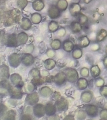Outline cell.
Masks as SVG:
<instances>
[{
	"label": "cell",
	"mask_w": 107,
	"mask_h": 120,
	"mask_svg": "<svg viewBox=\"0 0 107 120\" xmlns=\"http://www.w3.org/2000/svg\"><path fill=\"white\" fill-rule=\"evenodd\" d=\"M56 65V62L52 59H49L44 61V66L48 70L53 69Z\"/></svg>",
	"instance_id": "obj_28"
},
{
	"label": "cell",
	"mask_w": 107,
	"mask_h": 120,
	"mask_svg": "<svg viewBox=\"0 0 107 120\" xmlns=\"http://www.w3.org/2000/svg\"><path fill=\"white\" fill-rule=\"evenodd\" d=\"M81 6L78 2H73L69 6V10L70 13L74 17H76L81 12Z\"/></svg>",
	"instance_id": "obj_6"
},
{
	"label": "cell",
	"mask_w": 107,
	"mask_h": 120,
	"mask_svg": "<svg viewBox=\"0 0 107 120\" xmlns=\"http://www.w3.org/2000/svg\"><path fill=\"white\" fill-rule=\"evenodd\" d=\"M25 100L29 105H34L38 102L39 100L38 95L36 93L29 94L27 96Z\"/></svg>",
	"instance_id": "obj_13"
},
{
	"label": "cell",
	"mask_w": 107,
	"mask_h": 120,
	"mask_svg": "<svg viewBox=\"0 0 107 120\" xmlns=\"http://www.w3.org/2000/svg\"><path fill=\"white\" fill-rule=\"evenodd\" d=\"M22 119L24 120H28V119H31V118L30 117V116L28 115H25L23 116V117L22 118Z\"/></svg>",
	"instance_id": "obj_47"
},
{
	"label": "cell",
	"mask_w": 107,
	"mask_h": 120,
	"mask_svg": "<svg viewBox=\"0 0 107 120\" xmlns=\"http://www.w3.org/2000/svg\"><path fill=\"white\" fill-rule=\"evenodd\" d=\"M48 14L50 18L55 19L60 17L61 11L57 8L56 5L52 4L49 6L48 10Z\"/></svg>",
	"instance_id": "obj_4"
},
{
	"label": "cell",
	"mask_w": 107,
	"mask_h": 120,
	"mask_svg": "<svg viewBox=\"0 0 107 120\" xmlns=\"http://www.w3.org/2000/svg\"><path fill=\"white\" fill-rule=\"evenodd\" d=\"M106 53H107V46L106 47Z\"/></svg>",
	"instance_id": "obj_51"
},
{
	"label": "cell",
	"mask_w": 107,
	"mask_h": 120,
	"mask_svg": "<svg viewBox=\"0 0 107 120\" xmlns=\"http://www.w3.org/2000/svg\"><path fill=\"white\" fill-rule=\"evenodd\" d=\"M8 61L11 66L16 68L20 64V59L19 55L16 53H13L9 57Z\"/></svg>",
	"instance_id": "obj_11"
},
{
	"label": "cell",
	"mask_w": 107,
	"mask_h": 120,
	"mask_svg": "<svg viewBox=\"0 0 107 120\" xmlns=\"http://www.w3.org/2000/svg\"><path fill=\"white\" fill-rule=\"evenodd\" d=\"M53 97L55 99H56V100L57 99H58L59 98H60V94L58 92H55L54 93V95L53 96Z\"/></svg>",
	"instance_id": "obj_45"
},
{
	"label": "cell",
	"mask_w": 107,
	"mask_h": 120,
	"mask_svg": "<svg viewBox=\"0 0 107 120\" xmlns=\"http://www.w3.org/2000/svg\"><path fill=\"white\" fill-rule=\"evenodd\" d=\"M99 93L102 96L107 98V85H103L100 87Z\"/></svg>",
	"instance_id": "obj_39"
},
{
	"label": "cell",
	"mask_w": 107,
	"mask_h": 120,
	"mask_svg": "<svg viewBox=\"0 0 107 120\" xmlns=\"http://www.w3.org/2000/svg\"><path fill=\"white\" fill-rule=\"evenodd\" d=\"M19 88L17 87H16V88H14L10 84L8 88V90L10 94V96L12 98H21L22 96V93L21 91L19 90Z\"/></svg>",
	"instance_id": "obj_10"
},
{
	"label": "cell",
	"mask_w": 107,
	"mask_h": 120,
	"mask_svg": "<svg viewBox=\"0 0 107 120\" xmlns=\"http://www.w3.org/2000/svg\"><path fill=\"white\" fill-rule=\"evenodd\" d=\"M70 29L73 33H77L81 31L82 27L77 21H73L70 24Z\"/></svg>",
	"instance_id": "obj_16"
},
{
	"label": "cell",
	"mask_w": 107,
	"mask_h": 120,
	"mask_svg": "<svg viewBox=\"0 0 107 120\" xmlns=\"http://www.w3.org/2000/svg\"><path fill=\"white\" fill-rule=\"evenodd\" d=\"M88 85V82L86 79L83 77L78 78L76 81V86L80 90H85L87 88Z\"/></svg>",
	"instance_id": "obj_15"
},
{
	"label": "cell",
	"mask_w": 107,
	"mask_h": 120,
	"mask_svg": "<svg viewBox=\"0 0 107 120\" xmlns=\"http://www.w3.org/2000/svg\"><path fill=\"white\" fill-rule=\"evenodd\" d=\"M57 109L55 105L49 102L45 106V112L47 115L50 116L54 115L56 112Z\"/></svg>",
	"instance_id": "obj_12"
},
{
	"label": "cell",
	"mask_w": 107,
	"mask_h": 120,
	"mask_svg": "<svg viewBox=\"0 0 107 120\" xmlns=\"http://www.w3.org/2000/svg\"><path fill=\"white\" fill-rule=\"evenodd\" d=\"M90 72L92 77L93 78H97L100 74L101 71L98 66L94 65L91 68Z\"/></svg>",
	"instance_id": "obj_24"
},
{
	"label": "cell",
	"mask_w": 107,
	"mask_h": 120,
	"mask_svg": "<svg viewBox=\"0 0 107 120\" xmlns=\"http://www.w3.org/2000/svg\"><path fill=\"white\" fill-rule=\"evenodd\" d=\"M51 93L50 89L48 87H42L40 91L41 95L44 97H47L50 95Z\"/></svg>",
	"instance_id": "obj_31"
},
{
	"label": "cell",
	"mask_w": 107,
	"mask_h": 120,
	"mask_svg": "<svg viewBox=\"0 0 107 120\" xmlns=\"http://www.w3.org/2000/svg\"><path fill=\"white\" fill-rule=\"evenodd\" d=\"M68 5V2L66 0H58L56 4L57 8L61 12L65 11L67 9Z\"/></svg>",
	"instance_id": "obj_22"
},
{
	"label": "cell",
	"mask_w": 107,
	"mask_h": 120,
	"mask_svg": "<svg viewBox=\"0 0 107 120\" xmlns=\"http://www.w3.org/2000/svg\"><path fill=\"white\" fill-rule=\"evenodd\" d=\"M107 37V31L104 29H101L97 33L96 40L98 42L102 41Z\"/></svg>",
	"instance_id": "obj_25"
},
{
	"label": "cell",
	"mask_w": 107,
	"mask_h": 120,
	"mask_svg": "<svg viewBox=\"0 0 107 120\" xmlns=\"http://www.w3.org/2000/svg\"><path fill=\"white\" fill-rule=\"evenodd\" d=\"M93 98V93L91 90H85L81 95V100L85 103L90 102Z\"/></svg>",
	"instance_id": "obj_14"
},
{
	"label": "cell",
	"mask_w": 107,
	"mask_h": 120,
	"mask_svg": "<svg viewBox=\"0 0 107 120\" xmlns=\"http://www.w3.org/2000/svg\"><path fill=\"white\" fill-rule=\"evenodd\" d=\"M75 17H76L77 21L82 25H84L88 22V18L87 16L81 12H80Z\"/></svg>",
	"instance_id": "obj_23"
},
{
	"label": "cell",
	"mask_w": 107,
	"mask_h": 120,
	"mask_svg": "<svg viewBox=\"0 0 107 120\" xmlns=\"http://www.w3.org/2000/svg\"><path fill=\"white\" fill-rule=\"evenodd\" d=\"M66 80V75L64 72H60L54 76V82L58 86L63 85Z\"/></svg>",
	"instance_id": "obj_8"
},
{
	"label": "cell",
	"mask_w": 107,
	"mask_h": 120,
	"mask_svg": "<svg viewBox=\"0 0 107 120\" xmlns=\"http://www.w3.org/2000/svg\"><path fill=\"white\" fill-rule=\"evenodd\" d=\"M11 81L14 84L16 85V87L21 88L23 87V83L21 82V76L17 74H13L11 76Z\"/></svg>",
	"instance_id": "obj_18"
},
{
	"label": "cell",
	"mask_w": 107,
	"mask_h": 120,
	"mask_svg": "<svg viewBox=\"0 0 107 120\" xmlns=\"http://www.w3.org/2000/svg\"><path fill=\"white\" fill-rule=\"evenodd\" d=\"M4 24L6 26L11 25L20 20V12L17 9H14L6 12L5 16Z\"/></svg>",
	"instance_id": "obj_1"
},
{
	"label": "cell",
	"mask_w": 107,
	"mask_h": 120,
	"mask_svg": "<svg viewBox=\"0 0 107 120\" xmlns=\"http://www.w3.org/2000/svg\"><path fill=\"white\" fill-rule=\"evenodd\" d=\"M95 83L97 87H101L104 85V80L101 77H98L95 80Z\"/></svg>",
	"instance_id": "obj_41"
},
{
	"label": "cell",
	"mask_w": 107,
	"mask_h": 120,
	"mask_svg": "<svg viewBox=\"0 0 107 120\" xmlns=\"http://www.w3.org/2000/svg\"><path fill=\"white\" fill-rule=\"evenodd\" d=\"M16 116V112L13 110L9 111L6 114V118L5 119H8V120H14L15 119Z\"/></svg>",
	"instance_id": "obj_37"
},
{
	"label": "cell",
	"mask_w": 107,
	"mask_h": 120,
	"mask_svg": "<svg viewBox=\"0 0 107 120\" xmlns=\"http://www.w3.org/2000/svg\"><path fill=\"white\" fill-rule=\"evenodd\" d=\"M27 0H17L16 4L17 6L21 9H24L27 5Z\"/></svg>",
	"instance_id": "obj_36"
},
{
	"label": "cell",
	"mask_w": 107,
	"mask_h": 120,
	"mask_svg": "<svg viewBox=\"0 0 107 120\" xmlns=\"http://www.w3.org/2000/svg\"><path fill=\"white\" fill-rule=\"evenodd\" d=\"M3 34H4V31L1 30H0V39L3 36Z\"/></svg>",
	"instance_id": "obj_48"
},
{
	"label": "cell",
	"mask_w": 107,
	"mask_h": 120,
	"mask_svg": "<svg viewBox=\"0 0 107 120\" xmlns=\"http://www.w3.org/2000/svg\"><path fill=\"white\" fill-rule=\"evenodd\" d=\"M21 26L22 29L27 30L29 29L31 27V22L30 20L26 18H23L22 19V23Z\"/></svg>",
	"instance_id": "obj_29"
},
{
	"label": "cell",
	"mask_w": 107,
	"mask_h": 120,
	"mask_svg": "<svg viewBox=\"0 0 107 120\" xmlns=\"http://www.w3.org/2000/svg\"><path fill=\"white\" fill-rule=\"evenodd\" d=\"M31 74L34 77H38L40 75V72L38 69L34 68L31 70Z\"/></svg>",
	"instance_id": "obj_44"
},
{
	"label": "cell",
	"mask_w": 107,
	"mask_h": 120,
	"mask_svg": "<svg viewBox=\"0 0 107 120\" xmlns=\"http://www.w3.org/2000/svg\"><path fill=\"white\" fill-rule=\"evenodd\" d=\"M103 64L104 65V66L107 68V56H106L103 60Z\"/></svg>",
	"instance_id": "obj_46"
},
{
	"label": "cell",
	"mask_w": 107,
	"mask_h": 120,
	"mask_svg": "<svg viewBox=\"0 0 107 120\" xmlns=\"http://www.w3.org/2000/svg\"><path fill=\"white\" fill-rule=\"evenodd\" d=\"M42 19L41 15L38 13H34L31 15V20L33 23L37 24L40 23Z\"/></svg>",
	"instance_id": "obj_30"
},
{
	"label": "cell",
	"mask_w": 107,
	"mask_h": 120,
	"mask_svg": "<svg viewBox=\"0 0 107 120\" xmlns=\"http://www.w3.org/2000/svg\"><path fill=\"white\" fill-rule=\"evenodd\" d=\"M6 111V107L3 104L0 103V118L2 117Z\"/></svg>",
	"instance_id": "obj_43"
},
{
	"label": "cell",
	"mask_w": 107,
	"mask_h": 120,
	"mask_svg": "<svg viewBox=\"0 0 107 120\" xmlns=\"http://www.w3.org/2000/svg\"><path fill=\"white\" fill-rule=\"evenodd\" d=\"M0 76L7 78L9 76L8 68L5 65H2L0 66Z\"/></svg>",
	"instance_id": "obj_26"
},
{
	"label": "cell",
	"mask_w": 107,
	"mask_h": 120,
	"mask_svg": "<svg viewBox=\"0 0 107 120\" xmlns=\"http://www.w3.org/2000/svg\"><path fill=\"white\" fill-rule=\"evenodd\" d=\"M84 3H85L86 4H88L90 2H91L92 0H83Z\"/></svg>",
	"instance_id": "obj_49"
},
{
	"label": "cell",
	"mask_w": 107,
	"mask_h": 120,
	"mask_svg": "<svg viewBox=\"0 0 107 120\" xmlns=\"http://www.w3.org/2000/svg\"><path fill=\"white\" fill-rule=\"evenodd\" d=\"M90 43L89 38L85 36L80 37L78 39L77 45L80 48H84L88 46Z\"/></svg>",
	"instance_id": "obj_17"
},
{
	"label": "cell",
	"mask_w": 107,
	"mask_h": 120,
	"mask_svg": "<svg viewBox=\"0 0 107 120\" xmlns=\"http://www.w3.org/2000/svg\"><path fill=\"white\" fill-rule=\"evenodd\" d=\"M45 82L44 79L38 77H35L32 80V83L33 85L34 86H38L42 84Z\"/></svg>",
	"instance_id": "obj_34"
},
{
	"label": "cell",
	"mask_w": 107,
	"mask_h": 120,
	"mask_svg": "<svg viewBox=\"0 0 107 120\" xmlns=\"http://www.w3.org/2000/svg\"><path fill=\"white\" fill-rule=\"evenodd\" d=\"M55 105L57 110L58 111L63 112L68 109V103L64 98H60L56 100Z\"/></svg>",
	"instance_id": "obj_5"
},
{
	"label": "cell",
	"mask_w": 107,
	"mask_h": 120,
	"mask_svg": "<svg viewBox=\"0 0 107 120\" xmlns=\"http://www.w3.org/2000/svg\"><path fill=\"white\" fill-rule=\"evenodd\" d=\"M86 115L85 110H80L78 111L77 113V119L79 120H84L86 118Z\"/></svg>",
	"instance_id": "obj_38"
},
{
	"label": "cell",
	"mask_w": 107,
	"mask_h": 120,
	"mask_svg": "<svg viewBox=\"0 0 107 120\" xmlns=\"http://www.w3.org/2000/svg\"><path fill=\"white\" fill-rule=\"evenodd\" d=\"M5 43L6 45L8 46H16L17 45V41L16 40V35L15 34H12L8 35L5 38Z\"/></svg>",
	"instance_id": "obj_9"
},
{
	"label": "cell",
	"mask_w": 107,
	"mask_h": 120,
	"mask_svg": "<svg viewBox=\"0 0 107 120\" xmlns=\"http://www.w3.org/2000/svg\"><path fill=\"white\" fill-rule=\"evenodd\" d=\"M99 116L102 120H107V109H103L99 112Z\"/></svg>",
	"instance_id": "obj_42"
},
{
	"label": "cell",
	"mask_w": 107,
	"mask_h": 120,
	"mask_svg": "<svg viewBox=\"0 0 107 120\" xmlns=\"http://www.w3.org/2000/svg\"><path fill=\"white\" fill-rule=\"evenodd\" d=\"M80 74L83 77H88L89 76V69L87 68H82L80 70Z\"/></svg>",
	"instance_id": "obj_40"
},
{
	"label": "cell",
	"mask_w": 107,
	"mask_h": 120,
	"mask_svg": "<svg viewBox=\"0 0 107 120\" xmlns=\"http://www.w3.org/2000/svg\"><path fill=\"white\" fill-rule=\"evenodd\" d=\"M45 4L42 0H34L32 3L33 9L37 11H40L42 10Z\"/></svg>",
	"instance_id": "obj_20"
},
{
	"label": "cell",
	"mask_w": 107,
	"mask_h": 120,
	"mask_svg": "<svg viewBox=\"0 0 107 120\" xmlns=\"http://www.w3.org/2000/svg\"><path fill=\"white\" fill-rule=\"evenodd\" d=\"M58 23L55 21H51L49 24V30L51 32H54L56 31L58 28Z\"/></svg>",
	"instance_id": "obj_32"
},
{
	"label": "cell",
	"mask_w": 107,
	"mask_h": 120,
	"mask_svg": "<svg viewBox=\"0 0 107 120\" xmlns=\"http://www.w3.org/2000/svg\"><path fill=\"white\" fill-rule=\"evenodd\" d=\"M61 43L60 40L58 39H55L53 41L51 44V46L52 49L55 50H58L61 47Z\"/></svg>",
	"instance_id": "obj_35"
},
{
	"label": "cell",
	"mask_w": 107,
	"mask_h": 120,
	"mask_svg": "<svg viewBox=\"0 0 107 120\" xmlns=\"http://www.w3.org/2000/svg\"><path fill=\"white\" fill-rule=\"evenodd\" d=\"M85 111L86 114L91 118L97 117L99 113L98 107L97 105L93 104L87 105L85 107Z\"/></svg>",
	"instance_id": "obj_3"
},
{
	"label": "cell",
	"mask_w": 107,
	"mask_h": 120,
	"mask_svg": "<svg viewBox=\"0 0 107 120\" xmlns=\"http://www.w3.org/2000/svg\"><path fill=\"white\" fill-rule=\"evenodd\" d=\"M82 52L81 48L78 46H76L75 47H74V49L73 50L72 52V55L73 58H74L75 59H78L82 57Z\"/></svg>",
	"instance_id": "obj_27"
},
{
	"label": "cell",
	"mask_w": 107,
	"mask_h": 120,
	"mask_svg": "<svg viewBox=\"0 0 107 120\" xmlns=\"http://www.w3.org/2000/svg\"><path fill=\"white\" fill-rule=\"evenodd\" d=\"M6 0H0V5H1L2 4H3V3L5 2Z\"/></svg>",
	"instance_id": "obj_50"
},
{
	"label": "cell",
	"mask_w": 107,
	"mask_h": 120,
	"mask_svg": "<svg viewBox=\"0 0 107 120\" xmlns=\"http://www.w3.org/2000/svg\"><path fill=\"white\" fill-rule=\"evenodd\" d=\"M28 39L27 35L25 33H21L18 36V42L20 44L25 43Z\"/></svg>",
	"instance_id": "obj_33"
},
{
	"label": "cell",
	"mask_w": 107,
	"mask_h": 120,
	"mask_svg": "<svg viewBox=\"0 0 107 120\" xmlns=\"http://www.w3.org/2000/svg\"><path fill=\"white\" fill-rule=\"evenodd\" d=\"M74 45L70 40H66L64 41L63 43V49L67 52H71L74 48Z\"/></svg>",
	"instance_id": "obj_21"
},
{
	"label": "cell",
	"mask_w": 107,
	"mask_h": 120,
	"mask_svg": "<svg viewBox=\"0 0 107 120\" xmlns=\"http://www.w3.org/2000/svg\"><path fill=\"white\" fill-rule=\"evenodd\" d=\"M22 63L25 66L31 65L34 62V58L30 54H24L21 59Z\"/></svg>",
	"instance_id": "obj_19"
},
{
	"label": "cell",
	"mask_w": 107,
	"mask_h": 120,
	"mask_svg": "<svg viewBox=\"0 0 107 120\" xmlns=\"http://www.w3.org/2000/svg\"><path fill=\"white\" fill-rule=\"evenodd\" d=\"M64 72L66 74V80L71 83L76 82L78 79V73L77 71L74 68H66L64 70Z\"/></svg>",
	"instance_id": "obj_2"
},
{
	"label": "cell",
	"mask_w": 107,
	"mask_h": 120,
	"mask_svg": "<svg viewBox=\"0 0 107 120\" xmlns=\"http://www.w3.org/2000/svg\"><path fill=\"white\" fill-rule=\"evenodd\" d=\"M33 112L35 116L38 118L43 117L45 113V106L41 104L35 105L33 108Z\"/></svg>",
	"instance_id": "obj_7"
}]
</instances>
